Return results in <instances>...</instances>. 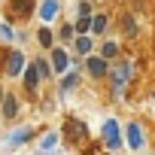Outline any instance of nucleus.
I'll list each match as a JSON object with an SVG mask.
<instances>
[{
	"instance_id": "nucleus-13",
	"label": "nucleus",
	"mask_w": 155,
	"mask_h": 155,
	"mask_svg": "<svg viewBox=\"0 0 155 155\" xmlns=\"http://www.w3.org/2000/svg\"><path fill=\"white\" fill-rule=\"evenodd\" d=\"M73 43H76V55H79V58H88L91 49H94V37H88V34H79Z\"/></svg>"
},
{
	"instance_id": "nucleus-23",
	"label": "nucleus",
	"mask_w": 155,
	"mask_h": 155,
	"mask_svg": "<svg viewBox=\"0 0 155 155\" xmlns=\"http://www.w3.org/2000/svg\"><path fill=\"white\" fill-rule=\"evenodd\" d=\"M76 12H79V15H91V6H88V3H85V0H82V3H79V6H76Z\"/></svg>"
},
{
	"instance_id": "nucleus-16",
	"label": "nucleus",
	"mask_w": 155,
	"mask_h": 155,
	"mask_svg": "<svg viewBox=\"0 0 155 155\" xmlns=\"http://www.w3.org/2000/svg\"><path fill=\"white\" fill-rule=\"evenodd\" d=\"M55 146H58V131H46L43 140H40V149H43V152H52Z\"/></svg>"
},
{
	"instance_id": "nucleus-21",
	"label": "nucleus",
	"mask_w": 155,
	"mask_h": 155,
	"mask_svg": "<svg viewBox=\"0 0 155 155\" xmlns=\"http://www.w3.org/2000/svg\"><path fill=\"white\" fill-rule=\"evenodd\" d=\"M0 37H3V40H9V43H12V40H18V34H15L9 25H0Z\"/></svg>"
},
{
	"instance_id": "nucleus-6",
	"label": "nucleus",
	"mask_w": 155,
	"mask_h": 155,
	"mask_svg": "<svg viewBox=\"0 0 155 155\" xmlns=\"http://www.w3.org/2000/svg\"><path fill=\"white\" fill-rule=\"evenodd\" d=\"M85 70L94 76V79H104V76L110 73V61L101 58V55H88V58H85Z\"/></svg>"
},
{
	"instance_id": "nucleus-26",
	"label": "nucleus",
	"mask_w": 155,
	"mask_h": 155,
	"mask_svg": "<svg viewBox=\"0 0 155 155\" xmlns=\"http://www.w3.org/2000/svg\"><path fill=\"white\" fill-rule=\"evenodd\" d=\"M152 101H155V94H152Z\"/></svg>"
},
{
	"instance_id": "nucleus-12",
	"label": "nucleus",
	"mask_w": 155,
	"mask_h": 155,
	"mask_svg": "<svg viewBox=\"0 0 155 155\" xmlns=\"http://www.w3.org/2000/svg\"><path fill=\"white\" fill-rule=\"evenodd\" d=\"M21 76H25V88H28V91H37V88H40V70H37V64H34V61L25 67V73H21Z\"/></svg>"
},
{
	"instance_id": "nucleus-3",
	"label": "nucleus",
	"mask_w": 155,
	"mask_h": 155,
	"mask_svg": "<svg viewBox=\"0 0 155 155\" xmlns=\"http://www.w3.org/2000/svg\"><path fill=\"white\" fill-rule=\"evenodd\" d=\"M49 64H52V70H55V73H61V76H64V73L70 70V64H73V61H70L67 49H61V46H52V49H49Z\"/></svg>"
},
{
	"instance_id": "nucleus-4",
	"label": "nucleus",
	"mask_w": 155,
	"mask_h": 155,
	"mask_svg": "<svg viewBox=\"0 0 155 155\" xmlns=\"http://www.w3.org/2000/svg\"><path fill=\"white\" fill-rule=\"evenodd\" d=\"M125 143H128L134 152H140V149L146 146V134H143V128H140L137 122H128V125H125Z\"/></svg>"
},
{
	"instance_id": "nucleus-5",
	"label": "nucleus",
	"mask_w": 155,
	"mask_h": 155,
	"mask_svg": "<svg viewBox=\"0 0 155 155\" xmlns=\"http://www.w3.org/2000/svg\"><path fill=\"white\" fill-rule=\"evenodd\" d=\"M25 67H28V58H25V52H18V49H12L9 55H6V76H21L25 73Z\"/></svg>"
},
{
	"instance_id": "nucleus-15",
	"label": "nucleus",
	"mask_w": 155,
	"mask_h": 155,
	"mask_svg": "<svg viewBox=\"0 0 155 155\" xmlns=\"http://www.w3.org/2000/svg\"><path fill=\"white\" fill-rule=\"evenodd\" d=\"M107 25H110V18H107L104 12H101V15H91V34H94V37H101V34L107 31Z\"/></svg>"
},
{
	"instance_id": "nucleus-25",
	"label": "nucleus",
	"mask_w": 155,
	"mask_h": 155,
	"mask_svg": "<svg viewBox=\"0 0 155 155\" xmlns=\"http://www.w3.org/2000/svg\"><path fill=\"white\" fill-rule=\"evenodd\" d=\"M3 97H6V94H3V91H0V104H3Z\"/></svg>"
},
{
	"instance_id": "nucleus-8",
	"label": "nucleus",
	"mask_w": 155,
	"mask_h": 155,
	"mask_svg": "<svg viewBox=\"0 0 155 155\" xmlns=\"http://www.w3.org/2000/svg\"><path fill=\"white\" fill-rule=\"evenodd\" d=\"M37 9V0H9V15L12 18H28Z\"/></svg>"
},
{
	"instance_id": "nucleus-24",
	"label": "nucleus",
	"mask_w": 155,
	"mask_h": 155,
	"mask_svg": "<svg viewBox=\"0 0 155 155\" xmlns=\"http://www.w3.org/2000/svg\"><path fill=\"white\" fill-rule=\"evenodd\" d=\"M37 155H55V152H43V149H37Z\"/></svg>"
},
{
	"instance_id": "nucleus-7",
	"label": "nucleus",
	"mask_w": 155,
	"mask_h": 155,
	"mask_svg": "<svg viewBox=\"0 0 155 155\" xmlns=\"http://www.w3.org/2000/svg\"><path fill=\"white\" fill-rule=\"evenodd\" d=\"M28 140H34V128L21 125V128H12V131H9V137H6V146H9V149H18V146H25Z\"/></svg>"
},
{
	"instance_id": "nucleus-11",
	"label": "nucleus",
	"mask_w": 155,
	"mask_h": 155,
	"mask_svg": "<svg viewBox=\"0 0 155 155\" xmlns=\"http://www.w3.org/2000/svg\"><path fill=\"white\" fill-rule=\"evenodd\" d=\"M58 9H61V0H43V3H40V18L43 21H55Z\"/></svg>"
},
{
	"instance_id": "nucleus-14",
	"label": "nucleus",
	"mask_w": 155,
	"mask_h": 155,
	"mask_svg": "<svg viewBox=\"0 0 155 155\" xmlns=\"http://www.w3.org/2000/svg\"><path fill=\"white\" fill-rule=\"evenodd\" d=\"M0 116H3V119H15V116H18V101H15L12 94L3 97V104H0Z\"/></svg>"
},
{
	"instance_id": "nucleus-18",
	"label": "nucleus",
	"mask_w": 155,
	"mask_h": 155,
	"mask_svg": "<svg viewBox=\"0 0 155 155\" xmlns=\"http://www.w3.org/2000/svg\"><path fill=\"white\" fill-rule=\"evenodd\" d=\"M73 31H76V34H88V31H91V15H79L76 25H73Z\"/></svg>"
},
{
	"instance_id": "nucleus-20",
	"label": "nucleus",
	"mask_w": 155,
	"mask_h": 155,
	"mask_svg": "<svg viewBox=\"0 0 155 155\" xmlns=\"http://www.w3.org/2000/svg\"><path fill=\"white\" fill-rule=\"evenodd\" d=\"M116 55H119V46H116L113 40H107V43L101 46V58H107V61H110V58H116Z\"/></svg>"
},
{
	"instance_id": "nucleus-10",
	"label": "nucleus",
	"mask_w": 155,
	"mask_h": 155,
	"mask_svg": "<svg viewBox=\"0 0 155 155\" xmlns=\"http://www.w3.org/2000/svg\"><path fill=\"white\" fill-rule=\"evenodd\" d=\"M76 85H79V73H76V70H67L64 76H61V85H58V94L64 97V94H70Z\"/></svg>"
},
{
	"instance_id": "nucleus-19",
	"label": "nucleus",
	"mask_w": 155,
	"mask_h": 155,
	"mask_svg": "<svg viewBox=\"0 0 155 155\" xmlns=\"http://www.w3.org/2000/svg\"><path fill=\"white\" fill-rule=\"evenodd\" d=\"M34 64H37V70H40V79H49V76H52V64H49V58H37Z\"/></svg>"
},
{
	"instance_id": "nucleus-9",
	"label": "nucleus",
	"mask_w": 155,
	"mask_h": 155,
	"mask_svg": "<svg viewBox=\"0 0 155 155\" xmlns=\"http://www.w3.org/2000/svg\"><path fill=\"white\" fill-rule=\"evenodd\" d=\"M64 134H67V140L79 143V140L85 137V125H82L79 119H67V122H64Z\"/></svg>"
},
{
	"instance_id": "nucleus-22",
	"label": "nucleus",
	"mask_w": 155,
	"mask_h": 155,
	"mask_svg": "<svg viewBox=\"0 0 155 155\" xmlns=\"http://www.w3.org/2000/svg\"><path fill=\"white\" fill-rule=\"evenodd\" d=\"M73 34H76V31H73V25H61V40H64V43H67V40H76Z\"/></svg>"
},
{
	"instance_id": "nucleus-27",
	"label": "nucleus",
	"mask_w": 155,
	"mask_h": 155,
	"mask_svg": "<svg viewBox=\"0 0 155 155\" xmlns=\"http://www.w3.org/2000/svg\"><path fill=\"white\" fill-rule=\"evenodd\" d=\"M0 119H3V116H0Z\"/></svg>"
},
{
	"instance_id": "nucleus-2",
	"label": "nucleus",
	"mask_w": 155,
	"mask_h": 155,
	"mask_svg": "<svg viewBox=\"0 0 155 155\" xmlns=\"http://www.w3.org/2000/svg\"><path fill=\"white\" fill-rule=\"evenodd\" d=\"M101 140H104V146H107L110 152H119V149H122V143H125L122 125H119L116 119H107V122H104V128H101Z\"/></svg>"
},
{
	"instance_id": "nucleus-17",
	"label": "nucleus",
	"mask_w": 155,
	"mask_h": 155,
	"mask_svg": "<svg viewBox=\"0 0 155 155\" xmlns=\"http://www.w3.org/2000/svg\"><path fill=\"white\" fill-rule=\"evenodd\" d=\"M37 43H40L43 49H52V46H55V37H52V31H49V28H40V31H37Z\"/></svg>"
},
{
	"instance_id": "nucleus-1",
	"label": "nucleus",
	"mask_w": 155,
	"mask_h": 155,
	"mask_svg": "<svg viewBox=\"0 0 155 155\" xmlns=\"http://www.w3.org/2000/svg\"><path fill=\"white\" fill-rule=\"evenodd\" d=\"M131 73H134V64H131V61H116V64L110 67V82H113L116 97H122V91H125V85H128V79H131Z\"/></svg>"
}]
</instances>
